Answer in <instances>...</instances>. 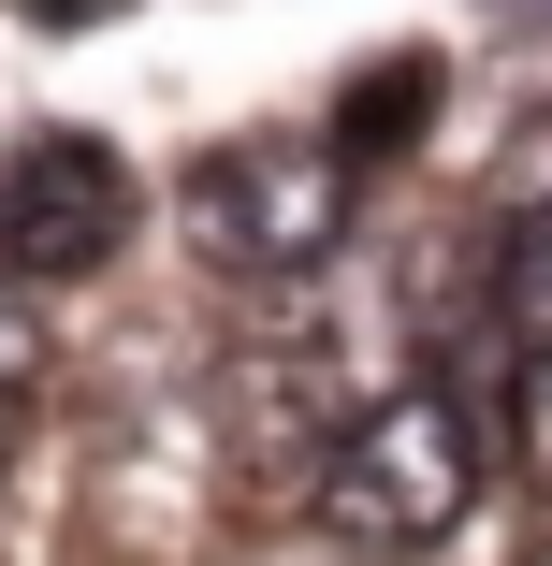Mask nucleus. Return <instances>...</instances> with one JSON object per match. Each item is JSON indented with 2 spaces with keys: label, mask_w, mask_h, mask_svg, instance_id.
<instances>
[{
  "label": "nucleus",
  "mask_w": 552,
  "mask_h": 566,
  "mask_svg": "<svg viewBox=\"0 0 552 566\" xmlns=\"http://www.w3.org/2000/svg\"><path fill=\"white\" fill-rule=\"evenodd\" d=\"M44 364H59V349H44V305H15V276H0V421L44 392Z\"/></svg>",
  "instance_id": "6e6552de"
},
{
  "label": "nucleus",
  "mask_w": 552,
  "mask_h": 566,
  "mask_svg": "<svg viewBox=\"0 0 552 566\" xmlns=\"http://www.w3.org/2000/svg\"><path fill=\"white\" fill-rule=\"evenodd\" d=\"M175 218H189V248L218 276H248V291H305L320 262H335L364 233V175L335 160V132H218L189 175H175Z\"/></svg>",
  "instance_id": "f03ea898"
},
{
  "label": "nucleus",
  "mask_w": 552,
  "mask_h": 566,
  "mask_svg": "<svg viewBox=\"0 0 552 566\" xmlns=\"http://www.w3.org/2000/svg\"><path fill=\"white\" fill-rule=\"evenodd\" d=\"M436 102H451V59H436V44H378V59H350V87H335L320 132H335L350 175H393V160L436 132Z\"/></svg>",
  "instance_id": "39448f33"
},
{
  "label": "nucleus",
  "mask_w": 552,
  "mask_h": 566,
  "mask_svg": "<svg viewBox=\"0 0 552 566\" xmlns=\"http://www.w3.org/2000/svg\"><path fill=\"white\" fill-rule=\"evenodd\" d=\"M480 305H494V334H509V364L552 349V203L509 218V248H494V291H480Z\"/></svg>",
  "instance_id": "423d86ee"
},
{
  "label": "nucleus",
  "mask_w": 552,
  "mask_h": 566,
  "mask_svg": "<svg viewBox=\"0 0 552 566\" xmlns=\"http://www.w3.org/2000/svg\"><path fill=\"white\" fill-rule=\"evenodd\" d=\"M146 233V175L132 146H102L87 117H44L0 146V276L15 291H87V276H117Z\"/></svg>",
  "instance_id": "7ed1b4c3"
},
{
  "label": "nucleus",
  "mask_w": 552,
  "mask_h": 566,
  "mask_svg": "<svg viewBox=\"0 0 552 566\" xmlns=\"http://www.w3.org/2000/svg\"><path fill=\"white\" fill-rule=\"evenodd\" d=\"M30 15H117V0H30Z\"/></svg>",
  "instance_id": "1a4fd4ad"
},
{
  "label": "nucleus",
  "mask_w": 552,
  "mask_h": 566,
  "mask_svg": "<svg viewBox=\"0 0 552 566\" xmlns=\"http://www.w3.org/2000/svg\"><path fill=\"white\" fill-rule=\"evenodd\" d=\"M364 407H378V392L350 378V349H335L320 319H262L248 349H233V392H218L248 494H320V465L350 450V421H364Z\"/></svg>",
  "instance_id": "20e7f679"
},
{
  "label": "nucleus",
  "mask_w": 552,
  "mask_h": 566,
  "mask_svg": "<svg viewBox=\"0 0 552 566\" xmlns=\"http://www.w3.org/2000/svg\"><path fill=\"white\" fill-rule=\"evenodd\" d=\"M509 465H523V494L552 509V349L509 364Z\"/></svg>",
  "instance_id": "0eeeda50"
},
{
  "label": "nucleus",
  "mask_w": 552,
  "mask_h": 566,
  "mask_svg": "<svg viewBox=\"0 0 552 566\" xmlns=\"http://www.w3.org/2000/svg\"><path fill=\"white\" fill-rule=\"evenodd\" d=\"M494 421L451 392V378H393L364 421H350V450L320 465V494H305V523L335 537L350 566H436L466 523H480V494H494Z\"/></svg>",
  "instance_id": "f257e3e1"
}]
</instances>
